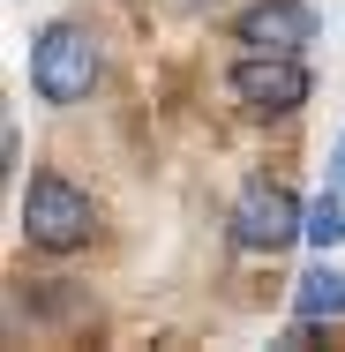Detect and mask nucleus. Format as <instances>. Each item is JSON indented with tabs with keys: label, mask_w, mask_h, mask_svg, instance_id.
<instances>
[{
	"label": "nucleus",
	"mask_w": 345,
	"mask_h": 352,
	"mask_svg": "<svg viewBox=\"0 0 345 352\" xmlns=\"http://www.w3.org/2000/svg\"><path fill=\"white\" fill-rule=\"evenodd\" d=\"M225 90L248 113H293V105H308V68H300V53H248V60H233Z\"/></svg>",
	"instance_id": "20e7f679"
},
{
	"label": "nucleus",
	"mask_w": 345,
	"mask_h": 352,
	"mask_svg": "<svg viewBox=\"0 0 345 352\" xmlns=\"http://www.w3.org/2000/svg\"><path fill=\"white\" fill-rule=\"evenodd\" d=\"M308 232V210L278 188V180H248L240 188V203H233V240L248 248V255H278V248H293Z\"/></svg>",
	"instance_id": "7ed1b4c3"
},
{
	"label": "nucleus",
	"mask_w": 345,
	"mask_h": 352,
	"mask_svg": "<svg viewBox=\"0 0 345 352\" xmlns=\"http://www.w3.org/2000/svg\"><path fill=\"white\" fill-rule=\"evenodd\" d=\"M98 38L90 30H75V23H53L38 45H30V90L45 98V105H83L90 90H98Z\"/></svg>",
	"instance_id": "f257e3e1"
},
{
	"label": "nucleus",
	"mask_w": 345,
	"mask_h": 352,
	"mask_svg": "<svg viewBox=\"0 0 345 352\" xmlns=\"http://www.w3.org/2000/svg\"><path fill=\"white\" fill-rule=\"evenodd\" d=\"M308 240H315V248H338L345 240V203L338 195H315V203H308Z\"/></svg>",
	"instance_id": "0eeeda50"
},
{
	"label": "nucleus",
	"mask_w": 345,
	"mask_h": 352,
	"mask_svg": "<svg viewBox=\"0 0 345 352\" xmlns=\"http://www.w3.org/2000/svg\"><path fill=\"white\" fill-rule=\"evenodd\" d=\"M293 307H300V322H345V270L315 263L300 278V292H293Z\"/></svg>",
	"instance_id": "423d86ee"
},
{
	"label": "nucleus",
	"mask_w": 345,
	"mask_h": 352,
	"mask_svg": "<svg viewBox=\"0 0 345 352\" xmlns=\"http://www.w3.org/2000/svg\"><path fill=\"white\" fill-rule=\"evenodd\" d=\"M23 232H30V248L75 255V248H90L98 210H90V195H83L75 180H61V173H38V180L23 188Z\"/></svg>",
	"instance_id": "f03ea898"
},
{
	"label": "nucleus",
	"mask_w": 345,
	"mask_h": 352,
	"mask_svg": "<svg viewBox=\"0 0 345 352\" xmlns=\"http://www.w3.org/2000/svg\"><path fill=\"white\" fill-rule=\"evenodd\" d=\"M331 165H338V180H345V135H338V157H331Z\"/></svg>",
	"instance_id": "6e6552de"
},
{
	"label": "nucleus",
	"mask_w": 345,
	"mask_h": 352,
	"mask_svg": "<svg viewBox=\"0 0 345 352\" xmlns=\"http://www.w3.org/2000/svg\"><path fill=\"white\" fill-rule=\"evenodd\" d=\"M233 38L255 45V53H300L315 38V8H300V0H255V8H240Z\"/></svg>",
	"instance_id": "39448f33"
}]
</instances>
